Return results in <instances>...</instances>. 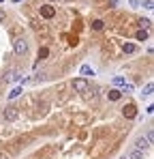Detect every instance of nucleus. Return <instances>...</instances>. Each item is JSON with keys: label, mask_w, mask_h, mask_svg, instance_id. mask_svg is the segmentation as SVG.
Masks as SVG:
<instances>
[{"label": "nucleus", "mask_w": 154, "mask_h": 159, "mask_svg": "<svg viewBox=\"0 0 154 159\" xmlns=\"http://www.w3.org/2000/svg\"><path fill=\"white\" fill-rule=\"evenodd\" d=\"M135 148H137V151H141V153H146V151H150V148H152V142H150L148 138H143V135H141V138H137Z\"/></svg>", "instance_id": "1"}, {"label": "nucleus", "mask_w": 154, "mask_h": 159, "mask_svg": "<svg viewBox=\"0 0 154 159\" xmlns=\"http://www.w3.org/2000/svg\"><path fill=\"white\" fill-rule=\"evenodd\" d=\"M17 116H19V112H17V107H13V106L6 107V110L2 112V118H4V120H9V123H13Z\"/></svg>", "instance_id": "2"}, {"label": "nucleus", "mask_w": 154, "mask_h": 159, "mask_svg": "<svg viewBox=\"0 0 154 159\" xmlns=\"http://www.w3.org/2000/svg\"><path fill=\"white\" fill-rule=\"evenodd\" d=\"M13 50H15V54L22 56V54L28 52V43H26L24 39H15V41H13Z\"/></svg>", "instance_id": "3"}, {"label": "nucleus", "mask_w": 154, "mask_h": 159, "mask_svg": "<svg viewBox=\"0 0 154 159\" xmlns=\"http://www.w3.org/2000/svg\"><path fill=\"white\" fill-rule=\"evenodd\" d=\"M39 13H41V17H45V20H51V17L56 15V9H53L51 4H43V7L39 9Z\"/></svg>", "instance_id": "4"}, {"label": "nucleus", "mask_w": 154, "mask_h": 159, "mask_svg": "<svg viewBox=\"0 0 154 159\" xmlns=\"http://www.w3.org/2000/svg\"><path fill=\"white\" fill-rule=\"evenodd\" d=\"M73 86H75L77 93H88V80H86V78H77V80H73Z\"/></svg>", "instance_id": "5"}, {"label": "nucleus", "mask_w": 154, "mask_h": 159, "mask_svg": "<svg viewBox=\"0 0 154 159\" xmlns=\"http://www.w3.org/2000/svg\"><path fill=\"white\" fill-rule=\"evenodd\" d=\"M122 116L124 118H135L137 116V107L133 106V103H126V106L122 107Z\"/></svg>", "instance_id": "6"}, {"label": "nucleus", "mask_w": 154, "mask_h": 159, "mask_svg": "<svg viewBox=\"0 0 154 159\" xmlns=\"http://www.w3.org/2000/svg\"><path fill=\"white\" fill-rule=\"evenodd\" d=\"M120 97H122V90H118V88H111V90L107 93V99H109V101H118Z\"/></svg>", "instance_id": "7"}, {"label": "nucleus", "mask_w": 154, "mask_h": 159, "mask_svg": "<svg viewBox=\"0 0 154 159\" xmlns=\"http://www.w3.org/2000/svg\"><path fill=\"white\" fill-rule=\"evenodd\" d=\"M79 73H81L83 78H90V75H94V69H92L90 65H81V69H79Z\"/></svg>", "instance_id": "8"}, {"label": "nucleus", "mask_w": 154, "mask_h": 159, "mask_svg": "<svg viewBox=\"0 0 154 159\" xmlns=\"http://www.w3.org/2000/svg\"><path fill=\"white\" fill-rule=\"evenodd\" d=\"M148 37H150V32H148V30H143V28H141V30H137V34H135V39H137V41H148Z\"/></svg>", "instance_id": "9"}, {"label": "nucleus", "mask_w": 154, "mask_h": 159, "mask_svg": "<svg viewBox=\"0 0 154 159\" xmlns=\"http://www.w3.org/2000/svg\"><path fill=\"white\" fill-rule=\"evenodd\" d=\"M122 50H124V54H135L137 52V45H135V43H124Z\"/></svg>", "instance_id": "10"}, {"label": "nucleus", "mask_w": 154, "mask_h": 159, "mask_svg": "<svg viewBox=\"0 0 154 159\" xmlns=\"http://www.w3.org/2000/svg\"><path fill=\"white\" fill-rule=\"evenodd\" d=\"M126 157H128V159H143V153H141V151H137V148H133Z\"/></svg>", "instance_id": "11"}, {"label": "nucleus", "mask_w": 154, "mask_h": 159, "mask_svg": "<svg viewBox=\"0 0 154 159\" xmlns=\"http://www.w3.org/2000/svg\"><path fill=\"white\" fill-rule=\"evenodd\" d=\"M152 90H154V84H146V88H143V93H141V97H152Z\"/></svg>", "instance_id": "12"}, {"label": "nucleus", "mask_w": 154, "mask_h": 159, "mask_svg": "<svg viewBox=\"0 0 154 159\" xmlns=\"http://www.w3.org/2000/svg\"><path fill=\"white\" fill-rule=\"evenodd\" d=\"M22 90H24L22 86H17V88H13V90L9 93V99H15V97H19V95H22Z\"/></svg>", "instance_id": "13"}, {"label": "nucleus", "mask_w": 154, "mask_h": 159, "mask_svg": "<svg viewBox=\"0 0 154 159\" xmlns=\"http://www.w3.org/2000/svg\"><path fill=\"white\" fill-rule=\"evenodd\" d=\"M103 28H105V22L103 20H94L92 22V30H103Z\"/></svg>", "instance_id": "14"}, {"label": "nucleus", "mask_w": 154, "mask_h": 159, "mask_svg": "<svg viewBox=\"0 0 154 159\" xmlns=\"http://www.w3.org/2000/svg\"><path fill=\"white\" fill-rule=\"evenodd\" d=\"M139 26L143 28V30H150V28H152V22H150V20H139Z\"/></svg>", "instance_id": "15"}, {"label": "nucleus", "mask_w": 154, "mask_h": 159, "mask_svg": "<svg viewBox=\"0 0 154 159\" xmlns=\"http://www.w3.org/2000/svg\"><path fill=\"white\" fill-rule=\"evenodd\" d=\"M113 84H116V86H124V84H126V80L122 78V75H116V78H113Z\"/></svg>", "instance_id": "16"}, {"label": "nucleus", "mask_w": 154, "mask_h": 159, "mask_svg": "<svg viewBox=\"0 0 154 159\" xmlns=\"http://www.w3.org/2000/svg\"><path fill=\"white\" fill-rule=\"evenodd\" d=\"M141 7H143V9H148V11H152V9H154V2H152V0H143V2H141Z\"/></svg>", "instance_id": "17"}, {"label": "nucleus", "mask_w": 154, "mask_h": 159, "mask_svg": "<svg viewBox=\"0 0 154 159\" xmlns=\"http://www.w3.org/2000/svg\"><path fill=\"white\" fill-rule=\"evenodd\" d=\"M47 54H49V50H47V48H41V50H39V58L43 60V58H47Z\"/></svg>", "instance_id": "18"}, {"label": "nucleus", "mask_w": 154, "mask_h": 159, "mask_svg": "<svg viewBox=\"0 0 154 159\" xmlns=\"http://www.w3.org/2000/svg\"><path fill=\"white\" fill-rule=\"evenodd\" d=\"M146 138H148L150 142H152V140H154V131H152V129H148V133H146Z\"/></svg>", "instance_id": "19"}, {"label": "nucleus", "mask_w": 154, "mask_h": 159, "mask_svg": "<svg viewBox=\"0 0 154 159\" xmlns=\"http://www.w3.org/2000/svg\"><path fill=\"white\" fill-rule=\"evenodd\" d=\"M6 20V13H4V9H0V22H4Z\"/></svg>", "instance_id": "20"}, {"label": "nucleus", "mask_w": 154, "mask_h": 159, "mask_svg": "<svg viewBox=\"0 0 154 159\" xmlns=\"http://www.w3.org/2000/svg\"><path fill=\"white\" fill-rule=\"evenodd\" d=\"M13 2H22V0H13Z\"/></svg>", "instance_id": "21"}, {"label": "nucleus", "mask_w": 154, "mask_h": 159, "mask_svg": "<svg viewBox=\"0 0 154 159\" xmlns=\"http://www.w3.org/2000/svg\"><path fill=\"white\" fill-rule=\"evenodd\" d=\"M2 2H4V0H0V4H2Z\"/></svg>", "instance_id": "22"}, {"label": "nucleus", "mask_w": 154, "mask_h": 159, "mask_svg": "<svg viewBox=\"0 0 154 159\" xmlns=\"http://www.w3.org/2000/svg\"><path fill=\"white\" fill-rule=\"evenodd\" d=\"M122 159H128V157H122Z\"/></svg>", "instance_id": "23"}]
</instances>
